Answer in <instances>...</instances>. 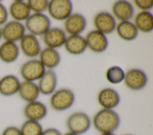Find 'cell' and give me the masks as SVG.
Segmentation results:
<instances>
[{
  "instance_id": "1",
  "label": "cell",
  "mask_w": 153,
  "mask_h": 135,
  "mask_svg": "<svg viewBox=\"0 0 153 135\" xmlns=\"http://www.w3.org/2000/svg\"><path fill=\"white\" fill-rule=\"evenodd\" d=\"M120 117L114 109H101L93 116L91 123L100 133H114L120 125Z\"/></svg>"
},
{
  "instance_id": "2",
  "label": "cell",
  "mask_w": 153,
  "mask_h": 135,
  "mask_svg": "<svg viewBox=\"0 0 153 135\" xmlns=\"http://www.w3.org/2000/svg\"><path fill=\"white\" fill-rule=\"evenodd\" d=\"M75 100V95L71 89L62 88L51 95L50 105L56 111H64L72 106Z\"/></svg>"
},
{
  "instance_id": "3",
  "label": "cell",
  "mask_w": 153,
  "mask_h": 135,
  "mask_svg": "<svg viewBox=\"0 0 153 135\" xmlns=\"http://www.w3.org/2000/svg\"><path fill=\"white\" fill-rule=\"evenodd\" d=\"M66 124L69 131L78 135H82L89 130L92 123L87 114L78 111L71 114L68 117Z\"/></svg>"
},
{
  "instance_id": "4",
  "label": "cell",
  "mask_w": 153,
  "mask_h": 135,
  "mask_svg": "<svg viewBox=\"0 0 153 135\" xmlns=\"http://www.w3.org/2000/svg\"><path fill=\"white\" fill-rule=\"evenodd\" d=\"M25 26L30 34L43 36L51 28V21L43 13H33L25 21Z\"/></svg>"
},
{
  "instance_id": "5",
  "label": "cell",
  "mask_w": 153,
  "mask_h": 135,
  "mask_svg": "<svg viewBox=\"0 0 153 135\" xmlns=\"http://www.w3.org/2000/svg\"><path fill=\"white\" fill-rule=\"evenodd\" d=\"M45 71V67L39 60L32 59L26 61L22 65L20 73L25 81L34 82V81L39 80Z\"/></svg>"
},
{
  "instance_id": "6",
  "label": "cell",
  "mask_w": 153,
  "mask_h": 135,
  "mask_svg": "<svg viewBox=\"0 0 153 135\" xmlns=\"http://www.w3.org/2000/svg\"><path fill=\"white\" fill-rule=\"evenodd\" d=\"M47 10L53 18L63 21L72 14L73 5L69 0H51L49 1Z\"/></svg>"
},
{
  "instance_id": "7",
  "label": "cell",
  "mask_w": 153,
  "mask_h": 135,
  "mask_svg": "<svg viewBox=\"0 0 153 135\" xmlns=\"http://www.w3.org/2000/svg\"><path fill=\"white\" fill-rule=\"evenodd\" d=\"M2 38L4 41L16 43L26 34L25 25L19 21L11 20L7 21L1 27Z\"/></svg>"
},
{
  "instance_id": "8",
  "label": "cell",
  "mask_w": 153,
  "mask_h": 135,
  "mask_svg": "<svg viewBox=\"0 0 153 135\" xmlns=\"http://www.w3.org/2000/svg\"><path fill=\"white\" fill-rule=\"evenodd\" d=\"M124 83L126 86L132 90H140L143 89L148 82V76L142 70L131 68L125 73Z\"/></svg>"
},
{
  "instance_id": "9",
  "label": "cell",
  "mask_w": 153,
  "mask_h": 135,
  "mask_svg": "<svg viewBox=\"0 0 153 135\" xmlns=\"http://www.w3.org/2000/svg\"><path fill=\"white\" fill-rule=\"evenodd\" d=\"M85 39L87 48L96 53L103 52L108 46V40L106 35L97 30L90 31Z\"/></svg>"
},
{
  "instance_id": "10",
  "label": "cell",
  "mask_w": 153,
  "mask_h": 135,
  "mask_svg": "<svg viewBox=\"0 0 153 135\" xmlns=\"http://www.w3.org/2000/svg\"><path fill=\"white\" fill-rule=\"evenodd\" d=\"M93 22L96 30L105 35L114 32L117 26L115 17L106 11L97 13L94 17Z\"/></svg>"
},
{
  "instance_id": "11",
  "label": "cell",
  "mask_w": 153,
  "mask_h": 135,
  "mask_svg": "<svg viewBox=\"0 0 153 135\" xmlns=\"http://www.w3.org/2000/svg\"><path fill=\"white\" fill-rule=\"evenodd\" d=\"M47 106L39 101L26 103L23 108V114L27 120L39 121L47 116Z\"/></svg>"
},
{
  "instance_id": "12",
  "label": "cell",
  "mask_w": 153,
  "mask_h": 135,
  "mask_svg": "<svg viewBox=\"0 0 153 135\" xmlns=\"http://www.w3.org/2000/svg\"><path fill=\"white\" fill-rule=\"evenodd\" d=\"M97 102L103 109H114L120 103V96L114 89H102L97 95Z\"/></svg>"
},
{
  "instance_id": "13",
  "label": "cell",
  "mask_w": 153,
  "mask_h": 135,
  "mask_svg": "<svg viewBox=\"0 0 153 135\" xmlns=\"http://www.w3.org/2000/svg\"><path fill=\"white\" fill-rule=\"evenodd\" d=\"M19 42V48L26 56L34 58L39 55L41 49L36 36L30 33L25 34Z\"/></svg>"
},
{
  "instance_id": "14",
  "label": "cell",
  "mask_w": 153,
  "mask_h": 135,
  "mask_svg": "<svg viewBox=\"0 0 153 135\" xmlns=\"http://www.w3.org/2000/svg\"><path fill=\"white\" fill-rule=\"evenodd\" d=\"M64 26L65 31L70 35H78L85 29L87 20L81 14L74 13L65 20Z\"/></svg>"
},
{
  "instance_id": "15",
  "label": "cell",
  "mask_w": 153,
  "mask_h": 135,
  "mask_svg": "<svg viewBox=\"0 0 153 135\" xmlns=\"http://www.w3.org/2000/svg\"><path fill=\"white\" fill-rule=\"evenodd\" d=\"M66 37L65 32L63 29L53 27L43 35V40L47 48L56 49L64 45Z\"/></svg>"
},
{
  "instance_id": "16",
  "label": "cell",
  "mask_w": 153,
  "mask_h": 135,
  "mask_svg": "<svg viewBox=\"0 0 153 135\" xmlns=\"http://www.w3.org/2000/svg\"><path fill=\"white\" fill-rule=\"evenodd\" d=\"M20 81L14 74H7L0 78V94L9 97L18 93Z\"/></svg>"
},
{
  "instance_id": "17",
  "label": "cell",
  "mask_w": 153,
  "mask_h": 135,
  "mask_svg": "<svg viewBox=\"0 0 153 135\" xmlns=\"http://www.w3.org/2000/svg\"><path fill=\"white\" fill-rule=\"evenodd\" d=\"M57 84V77L53 70L45 71L39 80L38 88L40 93L44 95H50L56 90Z\"/></svg>"
},
{
  "instance_id": "18",
  "label": "cell",
  "mask_w": 153,
  "mask_h": 135,
  "mask_svg": "<svg viewBox=\"0 0 153 135\" xmlns=\"http://www.w3.org/2000/svg\"><path fill=\"white\" fill-rule=\"evenodd\" d=\"M20 54L19 46L15 42L4 41L0 45V60L6 64L15 62Z\"/></svg>"
},
{
  "instance_id": "19",
  "label": "cell",
  "mask_w": 153,
  "mask_h": 135,
  "mask_svg": "<svg viewBox=\"0 0 153 135\" xmlns=\"http://www.w3.org/2000/svg\"><path fill=\"white\" fill-rule=\"evenodd\" d=\"M8 14L17 21H26L30 15V10L27 2L23 1H14L10 5Z\"/></svg>"
},
{
  "instance_id": "20",
  "label": "cell",
  "mask_w": 153,
  "mask_h": 135,
  "mask_svg": "<svg viewBox=\"0 0 153 135\" xmlns=\"http://www.w3.org/2000/svg\"><path fill=\"white\" fill-rule=\"evenodd\" d=\"M114 16L121 21H129L134 15V9L133 5L127 1H116L112 7Z\"/></svg>"
},
{
  "instance_id": "21",
  "label": "cell",
  "mask_w": 153,
  "mask_h": 135,
  "mask_svg": "<svg viewBox=\"0 0 153 135\" xmlns=\"http://www.w3.org/2000/svg\"><path fill=\"white\" fill-rule=\"evenodd\" d=\"M64 45L66 51L74 55L84 53L87 48L85 37L80 34L70 35L67 37Z\"/></svg>"
},
{
  "instance_id": "22",
  "label": "cell",
  "mask_w": 153,
  "mask_h": 135,
  "mask_svg": "<svg viewBox=\"0 0 153 135\" xmlns=\"http://www.w3.org/2000/svg\"><path fill=\"white\" fill-rule=\"evenodd\" d=\"M18 94L22 100L27 103L36 101L40 92L38 84L35 82L24 80L20 83Z\"/></svg>"
},
{
  "instance_id": "23",
  "label": "cell",
  "mask_w": 153,
  "mask_h": 135,
  "mask_svg": "<svg viewBox=\"0 0 153 135\" xmlns=\"http://www.w3.org/2000/svg\"><path fill=\"white\" fill-rule=\"evenodd\" d=\"M39 61L45 68L53 70L59 64L60 55L55 49L46 48L39 53Z\"/></svg>"
},
{
  "instance_id": "24",
  "label": "cell",
  "mask_w": 153,
  "mask_h": 135,
  "mask_svg": "<svg viewBox=\"0 0 153 135\" xmlns=\"http://www.w3.org/2000/svg\"><path fill=\"white\" fill-rule=\"evenodd\" d=\"M115 29L118 36L126 41L133 40L138 36V30L134 23L130 21H120Z\"/></svg>"
},
{
  "instance_id": "25",
  "label": "cell",
  "mask_w": 153,
  "mask_h": 135,
  "mask_svg": "<svg viewBox=\"0 0 153 135\" xmlns=\"http://www.w3.org/2000/svg\"><path fill=\"white\" fill-rule=\"evenodd\" d=\"M136 27L138 31L149 33L153 30V15L149 11H142L136 14L134 17Z\"/></svg>"
},
{
  "instance_id": "26",
  "label": "cell",
  "mask_w": 153,
  "mask_h": 135,
  "mask_svg": "<svg viewBox=\"0 0 153 135\" xmlns=\"http://www.w3.org/2000/svg\"><path fill=\"white\" fill-rule=\"evenodd\" d=\"M21 135H41L43 128L39 121L26 120L20 126Z\"/></svg>"
},
{
  "instance_id": "27",
  "label": "cell",
  "mask_w": 153,
  "mask_h": 135,
  "mask_svg": "<svg viewBox=\"0 0 153 135\" xmlns=\"http://www.w3.org/2000/svg\"><path fill=\"white\" fill-rule=\"evenodd\" d=\"M106 80L111 84H117L121 83L125 77V73L122 68L117 65L109 67L105 74Z\"/></svg>"
},
{
  "instance_id": "28",
  "label": "cell",
  "mask_w": 153,
  "mask_h": 135,
  "mask_svg": "<svg viewBox=\"0 0 153 135\" xmlns=\"http://www.w3.org/2000/svg\"><path fill=\"white\" fill-rule=\"evenodd\" d=\"M26 2L30 11L34 13H42L47 10L49 4L47 0H29Z\"/></svg>"
},
{
  "instance_id": "29",
  "label": "cell",
  "mask_w": 153,
  "mask_h": 135,
  "mask_svg": "<svg viewBox=\"0 0 153 135\" xmlns=\"http://www.w3.org/2000/svg\"><path fill=\"white\" fill-rule=\"evenodd\" d=\"M135 5L142 11H148L153 7V1L152 0H135Z\"/></svg>"
},
{
  "instance_id": "30",
  "label": "cell",
  "mask_w": 153,
  "mask_h": 135,
  "mask_svg": "<svg viewBox=\"0 0 153 135\" xmlns=\"http://www.w3.org/2000/svg\"><path fill=\"white\" fill-rule=\"evenodd\" d=\"M8 11L6 7L0 2V26H2L8 21Z\"/></svg>"
},
{
  "instance_id": "31",
  "label": "cell",
  "mask_w": 153,
  "mask_h": 135,
  "mask_svg": "<svg viewBox=\"0 0 153 135\" xmlns=\"http://www.w3.org/2000/svg\"><path fill=\"white\" fill-rule=\"evenodd\" d=\"M0 135H21L20 128L15 125H9L5 127Z\"/></svg>"
},
{
  "instance_id": "32",
  "label": "cell",
  "mask_w": 153,
  "mask_h": 135,
  "mask_svg": "<svg viewBox=\"0 0 153 135\" xmlns=\"http://www.w3.org/2000/svg\"><path fill=\"white\" fill-rule=\"evenodd\" d=\"M41 135H62V134L58 129L50 127L43 130Z\"/></svg>"
},
{
  "instance_id": "33",
  "label": "cell",
  "mask_w": 153,
  "mask_h": 135,
  "mask_svg": "<svg viewBox=\"0 0 153 135\" xmlns=\"http://www.w3.org/2000/svg\"><path fill=\"white\" fill-rule=\"evenodd\" d=\"M100 135H116L114 133H100Z\"/></svg>"
},
{
  "instance_id": "34",
  "label": "cell",
  "mask_w": 153,
  "mask_h": 135,
  "mask_svg": "<svg viewBox=\"0 0 153 135\" xmlns=\"http://www.w3.org/2000/svg\"><path fill=\"white\" fill-rule=\"evenodd\" d=\"M62 135H78V134H76L75 133H71L70 131H68V132H67V133H65V134H63Z\"/></svg>"
},
{
  "instance_id": "35",
  "label": "cell",
  "mask_w": 153,
  "mask_h": 135,
  "mask_svg": "<svg viewBox=\"0 0 153 135\" xmlns=\"http://www.w3.org/2000/svg\"><path fill=\"white\" fill-rule=\"evenodd\" d=\"M2 39V30H1V27H0V41Z\"/></svg>"
},
{
  "instance_id": "36",
  "label": "cell",
  "mask_w": 153,
  "mask_h": 135,
  "mask_svg": "<svg viewBox=\"0 0 153 135\" xmlns=\"http://www.w3.org/2000/svg\"><path fill=\"white\" fill-rule=\"evenodd\" d=\"M124 135H134V134H124Z\"/></svg>"
}]
</instances>
